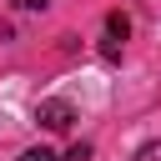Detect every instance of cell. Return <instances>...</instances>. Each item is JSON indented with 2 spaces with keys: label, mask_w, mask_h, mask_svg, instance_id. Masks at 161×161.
<instances>
[{
  "label": "cell",
  "mask_w": 161,
  "mask_h": 161,
  "mask_svg": "<svg viewBox=\"0 0 161 161\" xmlns=\"http://www.w3.org/2000/svg\"><path fill=\"white\" fill-rule=\"evenodd\" d=\"M20 5H25V10H45L50 0H20Z\"/></svg>",
  "instance_id": "cell-6"
},
{
  "label": "cell",
  "mask_w": 161,
  "mask_h": 161,
  "mask_svg": "<svg viewBox=\"0 0 161 161\" xmlns=\"http://www.w3.org/2000/svg\"><path fill=\"white\" fill-rule=\"evenodd\" d=\"M20 161H60L50 146H30V151H20Z\"/></svg>",
  "instance_id": "cell-3"
},
{
  "label": "cell",
  "mask_w": 161,
  "mask_h": 161,
  "mask_svg": "<svg viewBox=\"0 0 161 161\" xmlns=\"http://www.w3.org/2000/svg\"><path fill=\"white\" fill-rule=\"evenodd\" d=\"M136 161H161V141H146V146L136 151Z\"/></svg>",
  "instance_id": "cell-4"
},
{
  "label": "cell",
  "mask_w": 161,
  "mask_h": 161,
  "mask_svg": "<svg viewBox=\"0 0 161 161\" xmlns=\"http://www.w3.org/2000/svg\"><path fill=\"white\" fill-rule=\"evenodd\" d=\"M35 121H40L45 131H70V121H75V106H70V101H60V96H45V101L35 106Z\"/></svg>",
  "instance_id": "cell-1"
},
{
  "label": "cell",
  "mask_w": 161,
  "mask_h": 161,
  "mask_svg": "<svg viewBox=\"0 0 161 161\" xmlns=\"http://www.w3.org/2000/svg\"><path fill=\"white\" fill-rule=\"evenodd\" d=\"M126 35H131V20H126V15H106V40H101V55H106V60H116Z\"/></svg>",
  "instance_id": "cell-2"
},
{
  "label": "cell",
  "mask_w": 161,
  "mask_h": 161,
  "mask_svg": "<svg viewBox=\"0 0 161 161\" xmlns=\"http://www.w3.org/2000/svg\"><path fill=\"white\" fill-rule=\"evenodd\" d=\"M65 161H91V146H86V141H80V146H70V156H65Z\"/></svg>",
  "instance_id": "cell-5"
}]
</instances>
